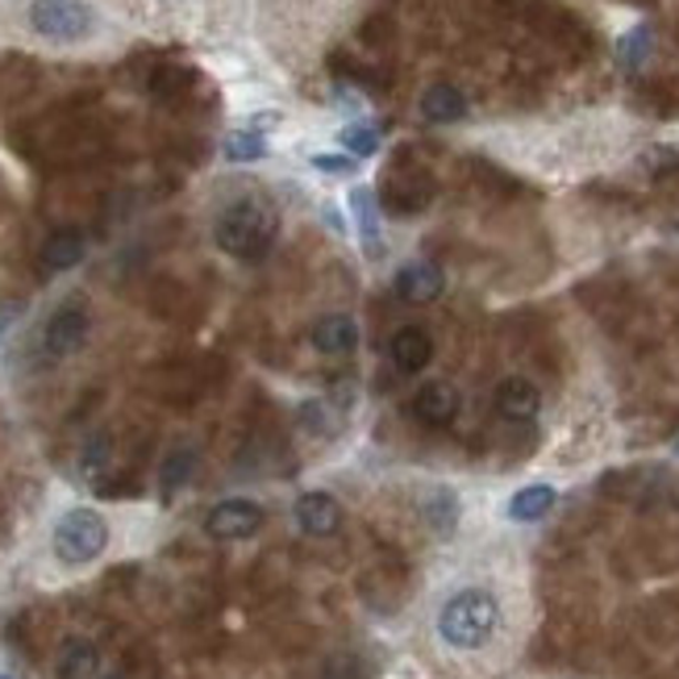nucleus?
<instances>
[{
	"label": "nucleus",
	"instance_id": "obj_3",
	"mask_svg": "<svg viewBox=\"0 0 679 679\" xmlns=\"http://www.w3.org/2000/svg\"><path fill=\"white\" fill-rule=\"evenodd\" d=\"M25 18L39 39L55 42V46H76V42L93 39L96 30V13L88 0H30Z\"/></svg>",
	"mask_w": 679,
	"mask_h": 679
},
{
	"label": "nucleus",
	"instance_id": "obj_16",
	"mask_svg": "<svg viewBox=\"0 0 679 679\" xmlns=\"http://www.w3.org/2000/svg\"><path fill=\"white\" fill-rule=\"evenodd\" d=\"M100 667V650L88 638H72L63 642L55 659V679H93Z\"/></svg>",
	"mask_w": 679,
	"mask_h": 679
},
{
	"label": "nucleus",
	"instance_id": "obj_19",
	"mask_svg": "<svg viewBox=\"0 0 679 679\" xmlns=\"http://www.w3.org/2000/svg\"><path fill=\"white\" fill-rule=\"evenodd\" d=\"M421 513H425V521H430L438 534H451V529L459 526V496H454L451 488H434L425 496Z\"/></svg>",
	"mask_w": 679,
	"mask_h": 679
},
{
	"label": "nucleus",
	"instance_id": "obj_5",
	"mask_svg": "<svg viewBox=\"0 0 679 679\" xmlns=\"http://www.w3.org/2000/svg\"><path fill=\"white\" fill-rule=\"evenodd\" d=\"M263 517H267L263 505L234 496V500H222V505L208 509L205 529L217 542H242V538H255V534L263 529Z\"/></svg>",
	"mask_w": 679,
	"mask_h": 679
},
{
	"label": "nucleus",
	"instance_id": "obj_9",
	"mask_svg": "<svg viewBox=\"0 0 679 679\" xmlns=\"http://www.w3.org/2000/svg\"><path fill=\"white\" fill-rule=\"evenodd\" d=\"M309 342H313V351L330 355V359H346L359 346V325H355V317H346V313H325L309 330Z\"/></svg>",
	"mask_w": 679,
	"mask_h": 679
},
{
	"label": "nucleus",
	"instance_id": "obj_23",
	"mask_svg": "<svg viewBox=\"0 0 679 679\" xmlns=\"http://www.w3.org/2000/svg\"><path fill=\"white\" fill-rule=\"evenodd\" d=\"M105 463H109V442H105V438H93V442L84 446L79 467H84V475H100L105 472Z\"/></svg>",
	"mask_w": 679,
	"mask_h": 679
},
{
	"label": "nucleus",
	"instance_id": "obj_27",
	"mask_svg": "<svg viewBox=\"0 0 679 679\" xmlns=\"http://www.w3.org/2000/svg\"><path fill=\"white\" fill-rule=\"evenodd\" d=\"M168 4H171V0H168Z\"/></svg>",
	"mask_w": 679,
	"mask_h": 679
},
{
	"label": "nucleus",
	"instance_id": "obj_26",
	"mask_svg": "<svg viewBox=\"0 0 679 679\" xmlns=\"http://www.w3.org/2000/svg\"><path fill=\"white\" fill-rule=\"evenodd\" d=\"M0 679H9V676H0Z\"/></svg>",
	"mask_w": 679,
	"mask_h": 679
},
{
	"label": "nucleus",
	"instance_id": "obj_15",
	"mask_svg": "<svg viewBox=\"0 0 679 679\" xmlns=\"http://www.w3.org/2000/svg\"><path fill=\"white\" fill-rule=\"evenodd\" d=\"M196 463H201L196 446H171V451L163 454V463H159V492H163V496H175L180 488H188L192 475H196Z\"/></svg>",
	"mask_w": 679,
	"mask_h": 679
},
{
	"label": "nucleus",
	"instance_id": "obj_21",
	"mask_svg": "<svg viewBox=\"0 0 679 679\" xmlns=\"http://www.w3.org/2000/svg\"><path fill=\"white\" fill-rule=\"evenodd\" d=\"M617 55H622L625 72H638L642 63H646V55H650V30H646V25H634L622 39V46H617Z\"/></svg>",
	"mask_w": 679,
	"mask_h": 679
},
{
	"label": "nucleus",
	"instance_id": "obj_7",
	"mask_svg": "<svg viewBox=\"0 0 679 679\" xmlns=\"http://www.w3.org/2000/svg\"><path fill=\"white\" fill-rule=\"evenodd\" d=\"M397 297L405 304H430L442 297V288H446V276H442V267L438 263H425V259H417V263H405L397 271Z\"/></svg>",
	"mask_w": 679,
	"mask_h": 679
},
{
	"label": "nucleus",
	"instance_id": "obj_1",
	"mask_svg": "<svg viewBox=\"0 0 679 679\" xmlns=\"http://www.w3.org/2000/svg\"><path fill=\"white\" fill-rule=\"evenodd\" d=\"M500 622L505 613L488 588H463L438 608V638L451 650H484L500 634Z\"/></svg>",
	"mask_w": 679,
	"mask_h": 679
},
{
	"label": "nucleus",
	"instance_id": "obj_18",
	"mask_svg": "<svg viewBox=\"0 0 679 679\" xmlns=\"http://www.w3.org/2000/svg\"><path fill=\"white\" fill-rule=\"evenodd\" d=\"M84 259V238H79L76 229H55L46 246H42V263L51 267V271H72V267Z\"/></svg>",
	"mask_w": 679,
	"mask_h": 679
},
{
	"label": "nucleus",
	"instance_id": "obj_12",
	"mask_svg": "<svg viewBox=\"0 0 679 679\" xmlns=\"http://www.w3.org/2000/svg\"><path fill=\"white\" fill-rule=\"evenodd\" d=\"M351 213H355V226H359V242L367 250V259L379 263L384 259V238H379V208L371 188H351Z\"/></svg>",
	"mask_w": 679,
	"mask_h": 679
},
{
	"label": "nucleus",
	"instance_id": "obj_10",
	"mask_svg": "<svg viewBox=\"0 0 679 679\" xmlns=\"http://www.w3.org/2000/svg\"><path fill=\"white\" fill-rule=\"evenodd\" d=\"M388 355H392V363H397L405 376H417L421 367H430V359H434V338L421 325H405V330H397Z\"/></svg>",
	"mask_w": 679,
	"mask_h": 679
},
{
	"label": "nucleus",
	"instance_id": "obj_17",
	"mask_svg": "<svg viewBox=\"0 0 679 679\" xmlns=\"http://www.w3.org/2000/svg\"><path fill=\"white\" fill-rule=\"evenodd\" d=\"M554 500H559V492L550 488V484H529V488L513 492L509 517L513 521H542L554 509Z\"/></svg>",
	"mask_w": 679,
	"mask_h": 679
},
{
	"label": "nucleus",
	"instance_id": "obj_25",
	"mask_svg": "<svg viewBox=\"0 0 679 679\" xmlns=\"http://www.w3.org/2000/svg\"><path fill=\"white\" fill-rule=\"evenodd\" d=\"M105 679H121V676H105Z\"/></svg>",
	"mask_w": 679,
	"mask_h": 679
},
{
	"label": "nucleus",
	"instance_id": "obj_2",
	"mask_svg": "<svg viewBox=\"0 0 679 679\" xmlns=\"http://www.w3.org/2000/svg\"><path fill=\"white\" fill-rule=\"evenodd\" d=\"M276 234H280V213L263 196H242V201L226 205L217 226H213L217 246L234 259H246V263L263 259L271 242H276Z\"/></svg>",
	"mask_w": 679,
	"mask_h": 679
},
{
	"label": "nucleus",
	"instance_id": "obj_20",
	"mask_svg": "<svg viewBox=\"0 0 679 679\" xmlns=\"http://www.w3.org/2000/svg\"><path fill=\"white\" fill-rule=\"evenodd\" d=\"M222 154H226L229 163H259V159H267V138L255 130H234L226 133Z\"/></svg>",
	"mask_w": 679,
	"mask_h": 679
},
{
	"label": "nucleus",
	"instance_id": "obj_24",
	"mask_svg": "<svg viewBox=\"0 0 679 679\" xmlns=\"http://www.w3.org/2000/svg\"><path fill=\"white\" fill-rule=\"evenodd\" d=\"M355 154H313V168L317 171H330V175H351L355 171Z\"/></svg>",
	"mask_w": 679,
	"mask_h": 679
},
{
	"label": "nucleus",
	"instance_id": "obj_22",
	"mask_svg": "<svg viewBox=\"0 0 679 679\" xmlns=\"http://www.w3.org/2000/svg\"><path fill=\"white\" fill-rule=\"evenodd\" d=\"M338 142L346 147V154H355V159H367V154L379 151V133L371 130V126H363V121L346 126V130L338 133Z\"/></svg>",
	"mask_w": 679,
	"mask_h": 679
},
{
	"label": "nucleus",
	"instance_id": "obj_13",
	"mask_svg": "<svg viewBox=\"0 0 679 679\" xmlns=\"http://www.w3.org/2000/svg\"><path fill=\"white\" fill-rule=\"evenodd\" d=\"M413 413L421 417L425 425H446V421L459 413V392H454L451 384H425V388H417Z\"/></svg>",
	"mask_w": 679,
	"mask_h": 679
},
{
	"label": "nucleus",
	"instance_id": "obj_14",
	"mask_svg": "<svg viewBox=\"0 0 679 679\" xmlns=\"http://www.w3.org/2000/svg\"><path fill=\"white\" fill-rule=\"evenodd\" d=\"M421 117L434 126H451L459 117H467V96L451 88V84H434L421 93Z\"/></svg>",
	"mask_w": 679,
	"mask_h": 679
},
{
	"label": "nucleus",
	"instance_id": "obj_8",
	"mask_svg": "<svg viewBox=\"0 0 679 679\" xmlns=\"http://www.w3.org/2000/svg\"><path fill=\"white\" fill-rule=\"evenodd\" d=\"M292 517H297L301 534H309V538H330L342 526V505L330 492H304L301 500H297V509H292Z\"/></svg>",
	"mask_w": 679,
	"mask_h": 679
},
{
	"label": "nucleus",
	"instance_id": "obj_4",
	"mask_svg": "<svg viewBox=\"0 0 679 679\" xmlns=\"http://www.w3.org/2000/svg\"><path fill=\"white\" fill-rule=\"evenodd\" d=\"M109 547V521L96 509H67L55 526V559L67 567H84L100 559Z\"/></svg>",
	"mask_w": 679,
	"mask_h": 679
},
{
	"label": "nucleus",
	"instance_id": "obj_11",
	"mask_svg": "<svg viewBox=\"0 0 679 679\" xmlns=\"http://www.w3.org/2000/svg\"><path fill=\"white\" fill-rule=\"evenodd\" d=\"M542 409V392L521 376H509L500 388H496V413L509 417V421H529V417H538Z\"/></svg>",
	"mask_w": 679,
	"mask_h": 679
},
{
	"label": "nucleus",
	"instance_id": "obj_6",
	"mask_svg": "<svg viewBox=\"0 0 679 679\" xmlns=\"http://www.w3.org/2000/svg\"><path fill=\"white\" fill-rule=\"evenodd\" d=\"M88 330H93V321H88V309L79 301H67L58 304L51 321H46V330H42V346H46V355H55V359H67V355H76L79 346L88 342Z\"/></svg>",
	"mask_w": 679,
	"mask_h": 679
}]
</instances>
